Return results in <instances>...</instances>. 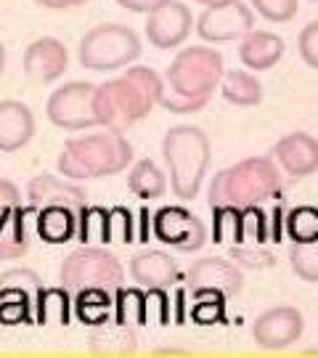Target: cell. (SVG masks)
<instances>
[{
    "label": "cell",
    "mask_w": 318,
    "mask_h": 358,
    "mask_svg": "<svg viewBox=\"0 0 318 358\" xmlns=\"http://www.w3.org/2000/svg\"><path fill=\"white\" fill-rule=\"evenodd\" d=\"M162 90H165L162 77L149 66H130L115 80L96 85L93 112L99 120V128L125 133L130 125L149 117V112L159 103Z\"/></svg>",
    "instance_id": "6da1fadb"
},
{
    "label": "cell",
    "mask_w": 318,
    "mask_h": 358,
    "mask_svg": "<svg viewBox=\"0 0 318 358\" xmlns=\"http://www.w3.org/2000/svg\"><path fill=\"white\" fill-rule=\"evenodd\" d=\"M130 162H133V146L125 138V133L101 130L69 138L56 159V167L64 178L90 180L117 176Z\"/></svg>",
    "instance_id": "7a4b0ae2"
},
{
    "label": "cell",
    "mask_w": 318,
    "mask_h": 358,
    "mask_svg": "<svg viewBox=\"0 0 318 358\" xmlns=\"http://www.w3.org/2000/svg\"><path fill=\"white\" fill-rule=\"evenodd\" d=\"M281 192V173L270 157H250L236 165L220 170L210 183V207H233L250 210L268 199H276Z\"/></svg>",
    "instance_id": "3957f363"
},
{
    "label": "cell",
    "mask_w": 318,
    "mask_h": 358,
    "mask_svg": "<svg viewBox=\"0 0 318 358\" xmlns=\"http://www.w3.org/2000/svg\"><path fill=\"white\" fill-rule=\"evenodd\" d=\"M162 157L170 170V183H173L175 196L183 202L196 199L204 183V173L210 167V157H212L207 133L194 125L170 128L162 138Z\"/></svg>",
    "instance_id": "277c9868"
},
{
    "label": "cell",
    "mask_w": 318,
    "mask_h": 358,
    "mask_svg": "<svg viewBox=\"0 0 318 358\" xmlns=\"http://www.w3.org/2000/svg\"><path fill=\"white\" fill-rule=\"evenodd\" d=\"M59 279L69 294L80 289H93V287L117 292L125 284V268L115 252L103 247H93V244H82L80 250L64 257Z\"/></svg>",
    "instance_id": "5b68a950"
},
{
    "label": "cell",
    "mask_w": 318,
    "mask_h": 358,
    "mask_svg": "<svg viewBox=\"0 0 318 358\" xmlns=\"http://www.w3.org/2000/svg\"><path fill=\"white\" fill-rule=\"evenodd\" d=\"M138 56L140 38L125 24H96L82 35L77 48L80 64L93 72H115L133 64Z\"/></svg>",
    "instance_id": "8992f818"
},
{
    "label": "cell",
    "mask_w": 318,
    "mask_h": 358,
    "mask_svg": "<svg viewBox=\"0 0 318 358\" xmlns=\"http://www.w3.org/2000/svg\"><path fill=\"white\" fill-rule=\"evenodd\" d=\"M223 56L215 48L189 45L167 66L165 83L170 93L183 99H210L223 77Z\"/></svg>",
    "instance_id": "52a82bcc"
},
{
    "label": "cell",
    "mask_w": 318,
    "mask_h": 358,
    "mask_svg": "<svg viewBox=\"0 0 318 358\" xmlns=\"http://www.w3.org/2000/svg\"><path fill=\"white\" fill-rule=\"evenodd\" d=\"M93 83H66L64 88H56L48 99V120L56 128L64 130H90L99 125L96 112H93Z\"/></svg>",
    "instance_id": "ba28073f"
},
{
    "label": "cell",
    "mask_w": 318,
    "mask_h": 358,
    "mask_svg": "<svg viewBox=\"0 0 318 358\" xmlns=\"http://www.w3.org/2000/svg\"><path fill=\"white\" fill-rule=\"evenodd\" d=\"M154 236L167 247H175L180 252H196L207 242V229L191 210L180 205L159 207L152 217Z\"/></svg>",
    "instance_id": "9c48e42d"
},
{
    "label": "cell",
    "mask_w": 318,
    "mask_h": 358,
    "mask_svg": "<svg viewBox=\"0 0 318 358\" xmlns=\"http://www.w3.org/2000/svg\"><path fill=\"white\" fill-rule=\"evenodd\" d=\"M250 29H254V13L242 0H223L215 6H204V11L196 19V32L207 43L239 40Z\"/></svg>",
    "instance_id": "30bf717a"
},
{
    "label": "cell",
    "mask_w": 318,
    "mask_h": 358,
    "mask_svg": "<svg viewBox=\"0 0 318 358\" xmlns=\"http://www.w3.org/2000/svg\"><path fill=\"white\" fill-rule=\"evenodd\" d=\"M303 329H305L303 313L292 306H279L268 308L266 313L254 319L252 337L263 350H284L303 337Z\"/></svg>",
    "instance_id": "8fae6325"
},
{
    "label": "cell",
    "mask_w": 318,
    "mask_h": 358,
    "mask_svg": "<svg viewBox=\"0 0 318 358\" xmlns=\"http://www.w3.org/2000/svg\"><path fill=\"white\" fill-rule=\"evenodd\" d=\"M146 38L154 48L167 51V48H178L183 40L191 35V24H194V16L186 3L178 0H165L159 3L157 8L146 13Z\"/></svg>",
    "instance_id": "7c38bea8"
},
{
    "label": "cell",
    "mask_w": 318,
    "mask_h": 358,
    "mask_svg": "<svg viewBox=\"0 0 318 358\" xmlns=\"http://www.w3.org/2000/svg\"><path fill=\"white\" fill-rule=\"evenodd\" d=\"M186 287L191 292L196 289H215V292L233 297L242 292L244 276L239 266L226 257H199L186 273Z\"/></svg>",
    "instance_id": "4fadbf2b"
},
{
    "label": "cell",
    "mask_w": 318,
    "mask_h": 358,
    "mask_svg": "<svg viewBox=\"0 0 318 358\" xmlns=\"http://www.w3.org/2000/svg\"><path fill=\"white\" fill-rule=\"evenodd\" d=\"M273 159L292 178H308L318 170V138L310 133H289L270 149Z\"/></svg>",
    "instance_id": "5bb4252c"
},
{
    "label": "cell",
    "mask_w": 318,
    "mask_h": 358,
    "mask_svg": "<svg viewBox=\"0 0 318 358\" xmlns=\"http://www.w3.org/2000/svg\"><path fill=\"white\" fill-rule=\"evenodd\" d=\"M69 53L62 40L38 38L27 45L24 51V75L35 83H53L66 72Z\"/></svg>",
    "instance_id": "9a60e30c"
},
{
    "label": "cell",
    "mask_w": 318,
    "mask_h": 358,
    "mask_svg": "<svg viewBox=\"0 0 318 358\" xmlns=\"http://www.w3.org/2000/svg\"><path fill=\"white\" fill-rule=\"evenodd\" d=\"M27 199L35 210L48 205H66L75 213H80L88 205V194L82 186H77L72 180L56 178L51 173H40L27 183Z\"/></svg>",
    "instance_id": "2e32d148"
},
{
    "label": "cell",
    "mask_w": 318,
    "mask_h": 358,
    "mask_svg": "<svg viewBox=\"0 0 318 358\" xmlns=\"http://www.w3.org/2000/svg\"><path fill=\"white\" fill-rule=\"evenodd\" d=\"M130 276L140 289H170L178 284V263L162 250H140L130 257Z\"/></svg>",
    "instance_id": "e0dca14e"
},
{
    "label": "cell",
    "mask_w": 318,
    "mask_h": 358,
    "mask_svg": "<svg viewBox=\"0 0 318 358\" xmlns=\"http://www.w3.org/2000/svg\"><path fill=\"white\" fill-rule=\"evenodd\" d=\"M35 215H38V210L32 205H16L0 215V260L27 255L29 242H32V231H35Z\"/></svg>",
    "instance_id": "ac0fdd59"
},
{
    "label": "cell",
    "mask_w": 318,
    "mask_h": 358,
    "mask_svg": "<svg viewBox=\"0 0 318 358\" xmlns=\"http://www.w3.org/2000/svg\"><path fill=\"white\" fill-rule=\"evenodd\" d=\"M88 348L93 356L101 358H125L138 350V332L133 324L122 321H101L88 334Z\"/></svg>",
    "instance_id": "d6986e66"
},
{
    "label": "cell",
    "mask_w": 318,
    "mask_h": 358,
    "mask_svg": "<svg viewBox=\"0 0 318 358\" xmlns=\"http://www.w3.org/2000/svg\"><path fill=\"white\" fill-rule=\"evenodd\" d=\"M35 115L22 101H0V152L11 154L32 141Z\"/></svg>",
    "instance_id": "ffe728a7"
},
{
    "label": "cell",
    "mask_w": 318,
    "mask_h": 358,
    "mask_svg": "<svg viewBox=\"0 0 318 358\" xmlns=\"http://www.w3.org/2000/svg\"><path fill=\"white\" fill-rule=\"evenodd\" d=\"M242 45H239V59L244 66H250L252 72H263L279 62L287 45L279 35L266 32V29H250L247 35H242Z\"/></svg>",
    "instance_id": "44dd1931"
},
{
    "label": "cell",
    "mask_w": 318,
    "mask_h": 358,
    "mask_svg": "<svg viewBox=\"0 0 318 358\" xmlns=\"http://www.w3.org/2000/svg\"><path fill=\"white\" fill-rule=\"evenodd\" d=\"M77 215L66 205H48L40 207L35 215V234L45 244H66L77 236Z\"/></svg>",
    "instance_id": "7402d4cb"
},
{
    "label": "cell",
    "mask_w": 318,
    "mask_h": 358,
    "mask_svg": "<svg viewBox=\"0 0 318 358\" xmlns=\"http://www.w3.org/2000/svg\"><path fill=\"white\" fill-rule=\"evenodd\" d=\"M40 292H43V282L35 271L11 268L0 276V300H16L29 308L32 313L38 308Z\"/></svg>",
    "instance_id": "603a6c76"
},
{
    "label": "cell",
    "mask_w": 318,
    "mask_h": 358,
    "mask_svg": "<svg viewBox=\"0 0 318 358\" xmlns=\"http://www.w3.org/2000/svg\"><path fill=\"white\" fill-rule=\"evenodd\" d=\"M220 93L233 106H254V103L263 101L260 80L252 72H244V69L223 72V77H220Z\"/></svg>",
    "instance_id": "cb8c5ba5"
},
{
    "label": "cell",
    "mask_w": 318,
    "mask_h": 358,
    "mask_svg": "<svg viewBox=\"0 0 318 358\" xmlns=\"http://www.w3.org/2000/svg\"><path fill=\"white\" fill-rule=\"evenodd\" d=\"M127 189L136 194L138 199L149 202V199H159L167 192V176L159 170L154 159H140L127 173Z\"/></svg>",
    "instance_id": "d4e9b609"
},
{
    "label": "cell",
    "mask_w": 318,
    "mask_h": 358,
    "mask_svg": "<svg viewBox=\"0 0 318 358\" xmlns=\"http://www.w3.org/2000/svg\"><path fill=\"white\" fill-rule=\"evenodd\" d=\"M112 310H115V292H109V289H96L93 287V289L75 292V313L82 324L96 327L101 321H109Z\"/></svg>",
    "instance_id": "484cf974"
},
{
    "label": "cell",
    "mask_w": 318,
    "mask_h": 358,
    "mask_svg": "<svg viewBox=\"0 0 318 358\" xmlns=\"http://www.w3.org/2000/svg\"><path fill=\"white\" fill-rule=\"evenodd\" d=\"M115 319L122 324H146V292L140 287H120L115 292Z\"/></svg>",
    "instance_id": "4316f807"
},
{
    "label": "cell",
    "mask_w": 318,
    "mask_h": 358,
    "mask_svg": "<svg viewBox=\"0 0 318 358\" xmlns=\"http://www.w3.org/2000/svg\"><path fill=\"white\" fill-rule=\"evenodd\" d=\"M287 236L292 242H316L318 239V207L300 205L287 213Z\"/></svg>",
    "instance_id": "83f0119b"
},
{
    "label": "cell",
    "mask_w": 318,
    "mask_h": 358,
    "mask_svg": "<svg viewBox=\"0 0 318 358\" xmlns=\"http://www.w3.org/2000/svg\"><path fill=\"white\" fill-rule=\"evenodd\" d=\"M35 321L40 324H66L69 321V292L59 289H43L35 308Z\"/></svg>",
    "instance_id": "f1b7e54d"
},
{
    "label": "cell",
    "mask_w": 318,
    "mask_h": 358,
    "mask_svg": "<svg viewBox=\"0 0 318 358\" xmlns=\"http://www.w3.org/2000/svg\"><path fill=\"white\" fill-rule=\"evenodd\" d=\"M289 266L297 279L318 284V239L316 242H292L289 247Z\"/></svg>",
    "instance_id": "f546056e"
},
{
    "label": "cell",
    "mask_w": 318,
    "mask_h": 358,
    "mask_svg": "<svg viewBox=\"0 0 318 358\" xmlns=\"http://www.w3.org/2000/svg\"><path fill=\"white\" fill-rule=\"evenodd\" d=\"M106 226H109V210L85 205L77 215V236L82 244L106 242Z\"/></svg>",
    "instance_id": "4dcf8cb0"
},
{
    "label": "cell",
    "mask_w": 318,
    "mask_h": 358,
    "mask_svg": "<svg viewBox=\"0 0 318 358\" xmlns=\"http://www.w3.org/2000/svg\"><path fill=\"white\" fill-rule=\"evenodd\" d=\"M194 308L191 316L196 324H217L226 319V294L215 292V289H196L194 292Z\"/></svg>",
    "instance_id": "1f68e13d"
},
{
    "label": "cell",
    "mask_w": 318,
    "mask_h": 358,
    "mask_svg": "<svg viewBox=\"0 0 318 358\" xmlns=\"http://www.w3.org/2000/svg\"><path fill=\"white\" fill-rule=\"evenodd\" d=\"M252 8L263 19L268 22H276V24H284L297 16V8H300V0H250Z\"/></svg>",
    "instance_id": "d6a6232c"
},
{
    "label": "cell",
    "mask_w": 318,
    "mask_h": 358,
    "mask_svg": "<svg viewBox=\"0 0 318 358\" xmlns=\"http://www.w3.org/2000/svg\"><path fill=\"white\" fill-rule=\"evenodd\" d=\"M231 260L244 266V268H270L276 263V257L270 255L268 250L244 247V244H231Z\"/></svg>",
    "instance_id": "836d02e7"
},
{
    "label": "cell",
    "mask_w": 318,
    "mask_h": 358,
    "mask_svg": "<svg viewBox=\"0 0 318 358\" xmlns=\"http://www.w3.org/2000/svg\"><path fill=\"white\" fill-rule=\"evenodd\" d=\"M133 229H130V213L125 207L109 210V226H106V242H130Z\"/></svg>",
    "instance_id": "e575fe53"
},
{
    "label": "cell",
    "mask_w": 318,
    "mask_h": 358,
    "mask_svg": "<svg viewBox=\"0 0 318 358\" xmlns=\"http://www.w3.org/2000/svg\"><path fill=\"white\" fill-rule=\"evenodd\" d=\"M297 48H300L303 62L310 69H318V22H310V24L303 27L300 40H297Z\"/></svg>",
    "instance_id": "d590c367"
},
{
    "label": "cell",
    "mask_w": 318,
    "mask_h": 358,
    "mask_svg": "<svg viewBox=\"0 0 318 358\" xmlns=\"http://www.w3.org/2000/svg\"><path fill=\"white\" fill-rule=\"evenodd\" d=\"M210 99H183V96H175V93H165L159 96V106H165L167 112H175V115H189V112H199L207 106Z\"/></svg>",
    "instance_id": "8d00e7d4"
},
{
    "label": "cell",
    "mask_w": 318,
    "mask_h": 358,
    "mask_svg": "<svg viewBox=\"0 0 318 358\" xmlns=\"http://www.w3.org/2000/svg\"><path fill=\"white\" fill-rule=\"evenodd\" d=\"M16 205H22V192L16 189V183L0 178V215Z\"/></svg>",
    "instance_id": "74e56055"
},
{
    "label": "cell",
    "mask_w": 318,
    "mask_h": 358,
    "mask_svg": "<svg viewBox=\"0 0 318 358\" xmlns=\"http://www.w3.org/2000/svg\"><path fill=\"white\" fill-rule=\"evenodd\" d=\"M117 3L133 13H149L152 8H157L159 3H165V0H117Z\"/></svg>",
    "instance_id": "f35d334b"
},
{
    "label": "cell",
    "mask_w": 318,
    "mask_h": 358,
    "mask_svg": "<svg viewBox=\"0 0 318 358\" xmlns=\"http://www.w3.org/2000/svg\"><path fill=\"white\" fill-rule=\"evenodd\" d=\"M35 3L43 6V8H51V11H64V8H77V6H82L88 0H35Z\"/></svg>",
    "instance_id": "ab89813d"
},
{
    "label": "cell",
    "mask_w": 318,
    "mask_h": 358,
    "mask_svg": "<svg viewBox=\"0 0 318 358\" xmlns=\"http://www.w3.org/2000/svg\"><path fill=\"white\" fill-rule=\"evenodd\" d=\"M157 356H186V353L175 350V348H162V350H157Z\"/></svg>",
    "instance_id": "60d3db41"
},
{
    "label": "cell",
    "mask_w": 318,
    "mask_h": 358,
    "mask_svg": "<svg viewBox=\"0 0 318 358\" xmlns=\"http://www.w3.org/2000/svg\"><path fill=\"white\" fill-rule=\"evenodd\" d=\"M3 69H6V45L0 40V75H3Z\"/></svg>",
    "instance_id": "b9f144b4"
},
{
    "label": "cell",
    "mask_w": 318,
    "mask_h": 358,
    "mask_svg": "<svg viewBox=\"0 0 318 358\" xmlns=\"http://www.w3.org/2000/svg\"><path fill=\"white\" fill-rule=\"evenodd\" d=\"M194 3H202V6H215V3H223V0H194Z\"/></svg>",
    "instance_id": "7bdbcfd3"
}]
</instances>
